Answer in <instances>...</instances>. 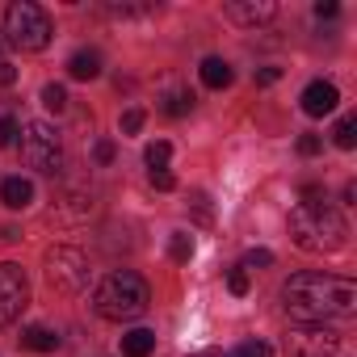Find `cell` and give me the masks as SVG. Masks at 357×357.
<instances>
[{
    "mask_svg": "<svg viewBox=\"0 0 357 357\" xmlns=\"http://www.w3.org/2000/svg\"><path fill=\"white\" fill-rule=\"evenodd\" d=\"M282 307L303 324H324L357 311V286L336 273H294L282 286Z\"/></svg>",
    "mask_w": 357,
    "mask_h": 357,
    "instance_id": "6da1fadb",
    "label": "cell"
},
{
    "mask_svg": "<svg viewBox=\"0 0 357 357\" xmlns=\"http://www.w3.org/2000/svg\"><path fill=\"white\" fill-rule=\"evenodd\" d=\"M290 240L303 252H340L349 244V223H344L340 206H332L328 198L298 202L290 211Z\"/></svg>",
    "mask_w": 357,
    "mask_h": 357,
    "instance_id": "7a4b0ae2",
    "label": "cell"
},
{
    "mask_svg": "<svg viewBox=\"0 0 357 357\" xmlns=\"http://www.w3.org/2000/svg\"><path fill=\"white\" fill-rule=\"evenodd\" d=\"M151 303V290L147 282L135 273V269H114L97 290H93V311L109 324H126V319H139Z\"/></svg>",
    "mask_w": 357,
    "mask_h": 357,
    "instance_id": "3957f363",
    "label": "cell"
},
{
    "mask_svg": "<svg viewBox=\"0 0 357 357\" xmlns=\"http://www.w3.org/2000/svg\"><path fill=\"white\" fill-rule=\"evenodd\" d=\"M51 17L43 5H34V0H13V5L5 9V43L17 47V51H47L51 47Z\"/></svg>",
    "mask_w": 357,
    "mask_h": 357,
    "instance_id": "277c9868",
    "label": "cell"
},
{
    "mask_svg": "<svg viewBox=\"0 0 357 357\" xmlns=\"http://www.w3.org/2000/svg\"><path fill=\"white\" fill-rule=\"evenodd\" d=\"M22 160L38 172H59L63 168V143L51 122H26L22 126Z\"/></svg>",
    "mask_w": 357,
    "mask_h": 357,
    "instance_id": "5b68a950",
    "label": "cell"
},
{
    "mask_svg": "<svg viewBox=\"0 0 357 357\" xmlns=\"http://www.w3.org/2000/svg\"><path fill=\"white\" fill-rule=\"evenodd\" d=\"M43 265H47L51 290H59V294H80L89 286V257L72 244H55Z\"/></svg>",
    "mask_w": 357,
    "mask_h": 357,
    "instance_id": "8992f818",
    "label": "cell"
},
{
    "mask_svg": "<svg viewBox=\"0 0 357 357\" xmlns=\"http://www.w3.org/2000/svg\"><path fill=\"white\" fill-rule=\"evenodd\" d=\"M26 303H30V278H26L22 265L5 261L0 265V328L13 324L26 311Z\"/></svg>",
    "mask_w": 357,
    "mask_h": 357,
    "instance_id": "52a82bcc",
    "label": "cell"
},
{
    "mask_svg": "<svg viewBox=\"0 0 357 357\" xmlns=\"http://www.w3.org/2000/svg\"><path fill=\"white\" fill-rule=\"evenodd\" d=\"M336 344H340V336L332 328H324V324H303V328H294L286 336V349L298 353V357H328Z\"/></svg>",
    "mask_w": 357,
    "mask_h": 357,
    "instance_id": "ba28073f",
    "label": "cell"
},
{
    "mask_svg": "<svg viewBox=\"0 0 357 357\" xmlns=\"http://www.w3.org/2000/svg\"><path fill=\"white\" fill-rule=\"evenodd\" d=\"M273 13H278L273 0H231V5H223V17L236 22V26H248V30L265 26Z\"/></svg>",
    "mask_w": 357,
    "mask_h": 357,
    "instance_id": "9c48e42d",
    "label": "cell"
},
{
    "mask_svg": "<svg viewBox=\"0 0 357 357\" xmlns=\"http://www.w3.org/2000/svg\"><path fill=\"white\" fill-rule=\"evenodd\" d=\"M298 101H303V114H307V118H324V114H332V109L340 105V93H336L332 80H311Z\"/></svg>",
    "mask_w": 357,
    "mask_h": 357,
    "instance_id": "30bf717a",
    "label": "cell"
},
{
    "mask_svg": "<svg viewBox=\"0 0 357 357\" xmlns=\"http://www.w3.org/2000/svg\"><path fill=\"white\" fill-rule=\"evenodd\" d=\"M93 211H97V202H93L89 194H63V198L51 206V219H63V223H84Z\"/></svg>",
    "mask_w": 357,
    "mask_h": 357,
    "instance_id": "8fae6325",
    "label": "cell"
},
{
    "mask_svg": "<svg viewBox=\"0 0 357 357\" xmlns=\"http://www.w3.org/2000/svg\"><path fill=\"white\" fill-rule=\"evenodd\" d=\"M0 202L9 211H26L34 202V181H26V176H5V181H0Z\"/></svg>",
    "mask_w": 357,
    "mask_h": 357,
    "instance_id": "7c38bea8",
    "label": "cell"
},
{
    "mask_svg": "<svg viewBox=\"0 0 357 357\" xmlns=\"http://www.w3.org/2000/svg\"><path fill=\"white\" fill-rule=\"evenodd\" d=\"M198 76H202V84H206V89H227V84L236 80L231 63H227V59H219V55H206V59H202V68H198Z\"/></svg>",
    "mask_w": 357,
    "mask_h": 357,
    "instance_id": "4fadbf2b",
    "label": "cell"
},
{
    "mask_svg": "<svg viewBox=\"0 0 357 357\" xmlns=\"http://www.w3.org/2000/svg\"><path fill=\"white\" fill-rule=\"evenodd\" d=\"M68 76H72V80H97V76H101V55H97L93 47L76 51V55L68 59Z\"/></svg>",
    "mask_w": 357,
    "mask_h": 357,
    "instance_id": "5bb4252c",
    "label": "cell"
},
{
    "mask_svg": "<svg viewBox=\"0 0 357 357\" xmlns=\"http://www.w3.org/2000/svg\"><path fill=\"white\" fill-rule=\"evenodd\" d=\"M22 349H30V353H55L59 349V336L51 328H43V324H30L22 332Z\"/></svg>",
    "mask_w": 357,
    "mask_h": 357,
    "instance_id": "9a60e30c",
    "label": "cell"
},
{
    "mask_svg": "<svg viewBox=\"0 0 357 357\" xmlns=\"http://www.w3.org/2000/svg\"><path fill=\"white\" fill-rule=\"evenodd\" d=\"M151 349H155V332L147 328H130L122 336V357H151Z\"/></svg>",
    "mask_w": 357,
    "mask_h": 357,
    "instance_id": "2e32d148",
    "label": "cell"
},
{
    "mask_svg": "<svg viewBox=\"0 0 357 357\" xmlns=\"http://www.w3.org/2000/svg\"><path fill=\"white\" fill-rule=\"evenodd\" d=\"M194 101H198V97H194L190 89H168V93L160 97V109H164L168 118H185V114L194 109Z\"/></svg>",
    "mask_w": 357,
    "mask_h": 357,
    "instance_id": "e0dca14e",
    "label": "cell"
},
{
    "mask_svg": "<svg viewBox=\"0 0 357 357\" xmlns=\"http://www.w3.org/2000/svg\"><path fill=\"white\" fill-rule=\"evenodd\" d=\"M332 143H336L340 151H353V147H357V114H344V118L336 122V130H332Z\"/></svg>",
    "mask_w": 357,
    "mask_h": 357,
    "instance_id": "ac0fdd59",
    "label": "cell"
},
{
    "mask_svg": "<svg viewBox=\"0 0 357 357\" xmlns=\"http://www.w3.org/2000/svg\"><path fill=\"white\" fill-rule=\"evenodd\" d=\"M168 257H172L176 265H185V261L194 257V236H185V231H176V236L168 240Z\"/></svg>",
    "mask_w": 357,
    "mask_h": 357,
    "instance_id": "d6986e66",
    "label": "cell"
},
{
    "mask_svg": "<svg viewBox=\"0 0 357 357\" xmlns=\"http://www.w3.org/2000/svg\"><path fill=\"white\" fill-rule=\"evenodd\" d=\"M101 13H109V17H147V13H160V5H101Z\"/></svg>",
    "mask_w": 357,
    "mask_h": 357,
    "instance_id": "ffe728a7",
    "label": "cell"
},
{
    "mask_svg": "<svg viewBox=\"0 0 357 357\" xmlns=\"http://www.w3.org/2000/svg\"><path fill=\"white\" fill-rule=\"evenodd\" d=\"M168 155H172V143H164V139H155V143H147V151H143V160H147V168H168Z\"/></svg>",
    "mask_w": 357,
    "mask_h": 357,
    "instance_id": "44dd1931",
    "label": "cell"
},
{
    "mask_svg": "<svg viewBox=\"0 0 357 357\" xmlns=\"http://www.w3.org/2000/svg\"><path fill=\"white\" fill-rule=\"evenodd\" d=\"M43 105H47L51 114H63V109H68V89H63V84H47V89H43Z\"/></svg>",
    "mask_w": 357,
    "mask_h": 357,
    "instance_id": "7402d4cb",
    "label": "cell"
},
{
    "mask_svg": "<svg viewBox=\"0 0 357 357\" xmlns=\"http://www.w3.org/2000/svg\"><path fill=\"white\" fill-rule=\"evenodd\" d=\"M17 135H22V122L13 114H0V147H13Z\"/></svg>",
    "mask_w": 357,
    "mask_h": 357,
    "instance_id": "603a6c76",
    "label": "cell"
},
{
    "mask_svg": "<svg viewBox=\"0 0 357 357\" xmlns=\"http://www.w3.org/2000/svg\"><path fill=\"white\" fill-rule=\"evenodd\" d=\"M147 181H151V190H160V194L176 190V176H172L168 168H147Z\"/></svg>",
    "mask_w": 357,
    "mask_h": 357,
    "instance_id": "cb8c5ba5",
    "label": "cell"
},
{
    "mask_svg": "<svg viewBox=\"0 0 357 357\" xmlns=\"http://www.w3.org/2000/svg\"><path fill=\"white\" fill-rule=\"evenodd\" d=\"M231 357H273V349L265 340H244V344L231 349Z\"/></svg>",
    "mask_w": 357,
    "mask_h": 357,
    "instance_id": "d4e9b609",
    "label": "cell"
},
{
    "mask_svg": "<svg viewBox=\"0 0 357 357\" xmlns=\"http://www.w3.org/2000/svg\"><path fill=\"white\" fill-rule=\"evenodd\" d=\"M227 290H231V294H248V269H244V265L227 269Z\"/></svg>",
    "mask_w": 357,
    "mask_h": 357,
    "instance_id": "484cf974",
    "label": "cell"
},
{
    "mask_svg": "<svg viewBox=\"0 0 357 357\" xmlns=\"http://www.w3.org/2000/svg\"><path fill=\"white\" fill-rule=\"evenodd\" d=\"M139 130H143V109L130 105V109L122 114V135H139Z\"/></svg>",
    "mask_w": 357,
    "mask_h": 357,
    "instance_id": "4316f807",
    "label": "cell"
},
{
    "mask_svg": "<svg viewBox=\"0 0 357 357\" xmlns=\"http://www.w3.org/2000/svg\"><path fill=\"white\" fill-rule=\"evenodd\" d=\"M273 265V252L269 248H252L248 257H244V269H269Z\"/></svg>",
    "mask_w": 357,
    "mask_h": 357,
    "instance_id": "83f0119b",
    "label": "cell"
},
{
    "mask_svg": "<svg viewBox=\"0 0 357 357\" xmlns=\"http://www.w3.org/2000/svg\"><path fill=\"white\" fill-rule=\"evenodd\" d=\"M319 151H324V139H319V135H298V155L311 160V155H319Z\"/></svg>",
    "mask_w": 357,
    "mask_h": 357,
    "instance_id": "f1b7e54d",
    "label": "cell"
},
{
    "mask_svg": "<svg viewBox=\"0 0 357 357\" xmlns=\"http://www.w3.org/2000/svg\"><path fill=\"white\" fill-rule=\"evenodd\" d=\"M114 155H118V147H114L109 139H97V147H93V160H97V164H114Z\"/></svg>",
    "mask_w": 357,
    "mask_h": 357,
    "instance_id": "f546056e",
    "label": "cell"
},
{
    "mask_svg": "<svg viewBox=\"0 0 357 357\" xmlns=\"http://www.w3.org/2000/svg\"><path fill=\"white\" fill-rule=\"evenodd\" d=\"M17 84V68L9 59H0V89H13Z\"/></svg>",
    "mask_w": 357,
    "mask_h": 357,
    "instance_id": "4dcf8cb0",
    "label": "cell"
},
{
    "mask_svg": "<svg viewBox=\"0 0 357 357\" xmlns=\"http://www.w3.org/2000/svg\"><path fill=\"white\" fill-rule=\"evenodd\" d=\"M278 80H282V68H257V84L269 89V84H278Z\"/></svg>",
    "mask_w": 357,
    "mask_h": 357,
    "instance_id": "1f68e13d",
    "label": "cell"
},
{
    "mask_svg": "<svg viewBox=\"0 0 357 357\" xmlns=\"http://www.w3.org/2000/svg\"><path fill=\"white\" fill-rule=\"evenodd\" d=\"M340 13V5H336V0H319V5H315V17L324 22V17H336Z\"/></svg>",
    "mask_w": 357,
    "mask_h": 357,
    "instance_id": "d6a6232c",
    "label": "cell"
},
{
    "mask_svg": "<svg viewBox=\"0 0 357 357\" xmlns=\"http://www.w3.org/2000/svg\"><path fill=\"white\" fill-rule=\"evenodd\" d=\"M194 357H223L219 349H202V353H194Z\"/></svg>",
    "mask_w": 357,
    "mask_h": 357,
    "instance_id": "836d02e7",
    "label": "cell"
}]
</instances>
